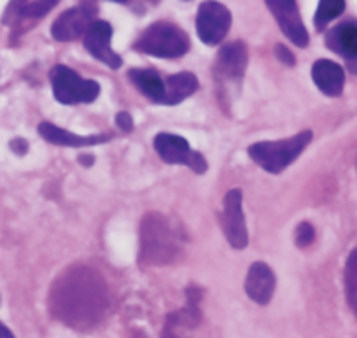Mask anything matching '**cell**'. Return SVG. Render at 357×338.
<instances>
[{
    "label": "cell",
    "instance_id": "4fadbf2b",
    "mask_svg": "<svg viewBox=\"0 0 357 338\" xmlns=\"http://www.w3.org/2000/svg\"><path fill=\"white\" fill-rule=\"evenodd\" d=\"M326 46L345 60L350 74H357V22H343L326 34Z\"/></svg>",
    "mask_w": 357,
    "mask_h": 338
},
{
    "label": "cell",
    "instance_id": "ba28073f",
    "mask_svg": "<svg viewBox=\"0 0 357 338\" xmlns=\"http://www.w3.org/2000/svg\"><path fill=\"white\" fill-rule=\"evenodd\" d=\"M231 29V13L221 2H202L197 15V34L207 46H218Z\"/></svg>",
    "mask_w": 357,
    "mask_h": 338
},
{
    "label": "cell",
    "instance_id": "277c9868",
    "mask_svg": "<svg viewBox=\"0 0 357 338\" xmlns=\"http://www.w3.org/2000/svg\"><path fill=\"white\" fill-rule=\"evenodd\" d=\"M190 36L181 27L170 22H156L147 27L142 36L135 41L133 50L149 57L175 60L190 51Z\"/></svg>",
    "mask_w": 357,
    "mask_h": 338
},
{
    "label": "cell",
    "instance_id": "7c38bea8",
    "mask_svg": "<svg viewBox=\"0 0 357 338\" xmlns=\"http://www.w3.org/2000/svg\"><path fill=\"white\" fill-rule=\"evenodd\" d=\"M112 43V27L111 23L104 22V20H97L91 25V29L86 32L84 44L86 51H88L95 60L102 61L107 65L109 68H119L123 65V58L116 53L111 47Z\"/></svg>",
    "mask_w": 357,
    "mask_h": 338
},
{
    "label": "cell",
    "instance_id": "ac0fdd59",
    "mask_svg": "<svg viewBox=\"0 0 357 338\" xmlns=\"http://www.w3.org/2000/svg\"><path fill=\"white\" fill-rule=\"evenodd\" d=\"M128 78L132 84L151 100L153 103H161L163 105L165 96V78H161L160 72L154 68H130Z\"/></svg>",
    "mask_w": 357,
    "mask_h": 338
},
{
    "label": "cell",
    "instance_id": "3957f363",
    "mask_svg": "<svg viewBox=\"0 0 357 338\" xmlns=\"http://www.w3.org/2000/svg\"><path fill=\"white\" fill-rule=\"evenodd\" d=\"M312 139H314L312 130H303L289 139L263 140V142L252 144L247 149V154L257 167L266 170L268 174L279 175L301 156Z\"/></svg>",
    "mask_w": 357,
    "mask_h": 338
},
{
    "label": "cell",
    "instance_id": "44dd1931",
    "mask_svg": "<svg viewBox=\"0 0 357 338\" xmlns=\"http://www.w3.org/2000/svg\"><path fill=\"white\" fill-rule=\"evenodd\" d=\"M345 293L354 314L357 316V247L350 253L345 267Z\"/></svg>",
    "mask_w": 357,
    "mask_h": 338
},
{
    "label": "cell",
    "instance_id": "6da1fadb",
    "mask_svg": "<svg viewBox=\"0 0 357 338\" xmlns=\"http://www.w3.org/2000/svg\"><path fill=\"white\" fill-rule=\"evenodd\" d=\"M50 309L68 326L77 330L91 328L107 312L109 289L93 268H68L51 286Z\"/></svg>",
    "mask_w": 357,
    "mask_h": 338
},
{
    "label": "cell",
    "instance_id": "e0dca14e",
    "mask_svg": "<svg viewBox=\"0 0 357 338\" xmlns=\"http://www.w3.org/2000/svg\"><path fill=\"white\" fill-rule=\"evenodd\" d=\"M200 81L193 72H178L165 78L163 105H177L198 91Z\"/></svg>",
    "mask_w": 357,
    "mask_h": 338
},
{
    "label": "cell",
    "instance_id": "ffe728a7",
    "mask_svg": "<svg viewBox=\"0 0 357 338\" xmlns=\"http://www.w3.org/2000/svg\"><path fill=\"white\" fill-rule=\"evenodd\" d=\"M345 8L347 6L343 0H322V2H319L314 18L315 29L324 30L326 27H328V23H331L333 20L338 18L340 15H343Z\"/></svg>",
    "mask_w": 357,
    "mask_h": 338
},
{
    "label": "cell",
    "instance_id": "7402d4cb",
    "mask_svg": "<svg viewBox=\"0 0 357 338\" xmlns=\"http://www.w3.org/2000/svg\"><path fill=\"white\" fill-rule=\"evenodd\" d=\"M315 240V230L310 223H300L294 233V242L298 247H308Z\"/></svg>",
    "mask_w": 357,
    "mask_h": 338
},
{
    "label": "cell",
    "instance_id": "9a60e30c",
    "mask_svg": "<svg viewBox=\"0 0 357 338\" xmlns=\"http://www.w3.org/2000/svg\"><path fill=\"white\" fill-rule=\"evenodd\" d=\"M37 132L47 140L50 144L61 147H88V146H100V144L109 142L112 135L109 133H98V135H75V133L68 132V130L60 128V126L53 125L50 122H43L37 126Z\"/></svg>",
    "mask_w": 357,
    "mask_h": 338
},
{
    "label": "cell",
    "instance_id": "603a6c76",
    "mask_svg": "<svg viewBox=\"0 0 357 338\" xmlns=\"http://www.w3.org/2000/svg\"><path fill=\"white\" fill-rule=\"evenodd\" d=\"M275 54H277V60H280L282 64L289 65V67H294V65H296V58H294L293 51H291L287 46H284V44H277Z\"/></svg>",
    "mask_w": 357,
    "mask_h": 338
},
{
    "label": "cell",
    "instance_id": "52a82bcc",
    "mask_svg": "<svg viewBox=\"0 0 357 338\" xmlns=\"http://www.w3.org/2000/svg\"><path fill=\"white\" fill-rule=\"evenodd\" d=\"M98 4L97 2H81L75 8L67 9L51 25V36L60 43L75 41L81 36H86L91 25L97 22Z\"/></svg>",
    "mask_w": 357,
    "mask_h": 338
},
{
    "label": "cell",
    "instance_id": "484cf974",
    "mask_svg": "<svg viewBox=\"0 0 357 338\" xmlns=\"http://www.w3.org/2000/svg\"><path fill=\"white\" fill-rule=\"evenodd\" d=\"M0 338H16L15 333L2 321H0Z\"/></svg>",
    "mask_w": 357,
    "mask_h": 338
},
{
    "label": "cell",
    "instance_id": "d4e9b609",
    "mask_svg": "<svg viewBox=\"0 0 357 338\" xmlns=\"http://www.w3.org/2000/svg\"><path fill=\"white\" fill-rule=\"evenodd\" d=\"M9 146H11L13 153H16V154H18V156H23V154H25L26 151H29V142H26L25 139L11 140V144H9Z\"/></svg>",
    "mask_w": 357,
    "mask_h": 338
},
{
    "label": "cell",
    "instance_id": "9c48e42d",
    "mask_svg": "<svg viewBox=\"0 0 357 338\" xmlns=\"http://www.w3.org/2000/svg\"><path fill=\"white\" fill-rule=\"evenodd\" d=\"M247 64H249V51L242 41H235L221 47L215 57L214 78L219 89L229 86H238L245 74Z\"/></svg>",
    "mask_w": 357,
    "mask_h": 338
},
{
    "label": "cell",
    "instance_id": "8fae6325",
    "mask_svg": "<svg viewBox=\"0 0 357 338\" xmlns=\"http://www.w3.org/2000/svg\"><path fill=\"white\" fill-rule=\"evenodd\" d=\"M264 4H266V8L272 11V15L275 16L277 23H279L284 36H286L294 46H308L310 36H308L307 32V27L301 22L300 9H298L296 2H293V0H266Z\"/></svg>",
    "mask_w": 357,
    "mask_h": 338
},
{
    "label": "cell",
    "instance_id": "30bf717a",
    "mask_svg": "<svg viewBox=\"0 0 357 338\" xmlns=\"http://www.w3.org/2000/svg\"><path fill=\"white\" fill-rule=\"evenodd\" d=\"M242 203L243 195L242 189L238 188L229 189L222 200L221 226L233 249H245L247 244H249V232H247Z\"/></svg>",
    "mask_w": 357,
    "mask_h": 338
},
{
    "label": "cell",
    "instance_id": "cb8c5ba5",
    "mask_svg": "<svg viewBox=\"0 0 357 338\" xmlns=\"http://www.w3.org/2000/svg\"><path fill=\"white\" fill-rule=\"evenodd\" d=\"M116 126H118L119 130H123V132L130 133L133 130V119L132 116H130V112H118L116 115Z\"/></svg>",
    "mask_w": 357,
    "mask_h": 338
},
{
    "label": "cell",
    "instance_id": "7a4b0ae2",
    "mask_svg": "<svg viewBox=\"0 0 357 338\" xmlns=\"http://www.w3.org/2000/svg\"><path fill=\"white\" fill-rule=\"evenodd\" d=\"M188 235L174 219L161 212H147L140 223V254L142 267L170 265L183 254Z\"/></svg>",
    "mask_w": 357,
    "mask_h": 338
},
{
    "label": "cell",
    "instance_id": "8992f818",
    "mask_svg": "<svg viewBox=\"0 0 357 338\" xmlns=\"http://www.w3.org/2000/svg\"><path fill=\"white\" fill-rule=\"evenodd\" d=\"M154 149L158 156L170 165H186L195 174H205L208 168L207 160L202 153L191 149L190 142L184 137L174 133H158L154 137Z\"/></svg>",
    "mask_w": 357,
    "mask_h": 338
},
{
    "label": "cell",
    "instance_id": "d6986e66",
    "mask_svg": "<svg viewBox=\"0 0 357 338\" xmlns=\"http://www.w3.org/2000/svg\"><path fill=\"white\" fill-rule=\"evenodd\" d=\"M58 0H46V2H11L8 13L4 16V23L18 25L23 20H43L50 11L56 8Z\"/></svg>",
    "mask_w": 357,
    "mask_h": 338
},
{
    "label": "cell",
    "instance_id": "5bb4252c",
    "mask_svg": "<svg viewBox=\"0 0 357 338\" xmlns=\"http://www.w3.org/2000/svg\"><path fill=\"white\" fill-rule=\"evenodd\" d=\"M245 293L257 305H268L272 302L273 293L277 288V277L273 270L263 261H256L250 265L245 277Z\"/></svg>",
    "mask_w": 357,
    "mask_h": 338
},
{
    "label": "cell",
    "instance_id": "5b68a950",
    "mask_svg": "<svg viewBox=\"0 0 357 338\" xmlns=\"http://www.w3.org/2000/svg\"><path fill=\"white\" fill-rule=\"evenodd\" d=\"M51 88L56 102L63 105L91 103L100 95V84L93 79H84L67 65H54L50 71Z\"/></svg>",
    "mask_w": 357,
    "mask_h": 338
},
{
    "label": "cell",
    "instance_id": "2e32d148",
    "mask_svg": "<svg viewBox=\"0 0 357 338\" xmlns=\"http://www.w3.org/2000/svg\"><path fill=\"white\" fill-rule=\"evenodd\" d=\"M312 79L324 95L340 96L345 86V71L336 61L321 58L312 65Z\"/></svg>",
    "mask_w": 357,
    "mask_h": 338
}]
</instances>
